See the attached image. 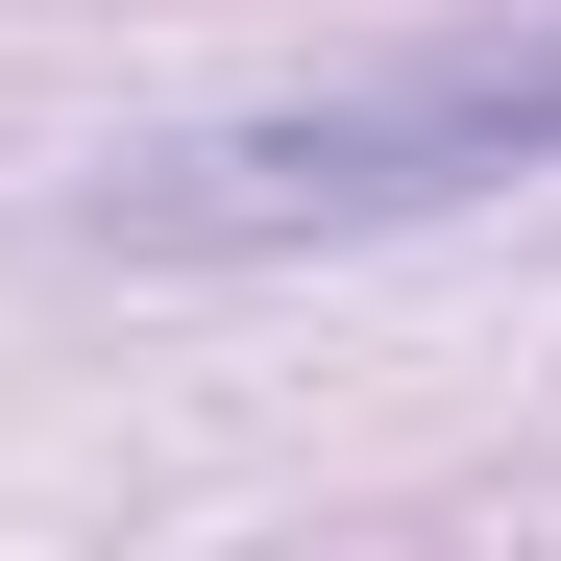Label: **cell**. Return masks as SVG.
<instances>
[{
  "label": "cell",
  "instance_id": "6da1fadb",
  "mask_svg": "<svg viewBox=\"0 0 561 561\" xmlns=\"http://www.w3.org/2000/svg\"><path fill=\"white\" fill-rule=\"evenodd\" d=\"M513 171H561V25H463L391 73H318V99L171 123L147 171H99V220L123 244H366V220L513 196Z\"/></svg>",
  "mask_w": 561,
  "mask_h": 561
}]
</instances>
